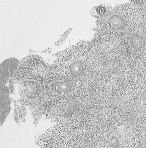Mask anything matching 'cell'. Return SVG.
Returning <instances> with one entry per match:
<instances>
[{
	"label": "cell",
	"instance_id": "cell-2",
	"mask_svg": "<svg viewBox=\"0 0 146 148\" xmlns=\"http://www.w3.org/2000/svg\"><path fill=\"white\" fill-rule=\"evenodd\" d=\"M129 41L132 47L137 50L143 49L146 44L145 38L143 35L138 33L131 34Z\"/></svg>",
	"mask_w": 146,
	"mask_h": 148
},
{
	"label": "cell",
	"instance_id": "cell-1",
	"mask_svg": "<svg viewBox=\"0 0 146 148\" xmlns=\"http://www.w3.org/2000/svg\"><path fill=\"white\" fill-rule=\"evenodd\" d=\"M109 25L112 30L116 32L123 31L126 26V22L124 19L119 16L115 15L109 20Z\"/></svg>",
	"mask_w": 146,
	"mask_h": 148
},
{
	"label": "cell",
	"instance_id": "cell-4",
	"mask_svg": "<svg viewBox=\"0 0 146 148\" xmlns=\"http://www.w3.org/2000/svg\"><path fill=\"white\" fill-rule=\"evenodd\" d=\"M111 145L114 148H117L119 145V142L116 137H113L111 140Z\"/></svg>",
	"mask_w": 146,
	"mask_h": 148
},
{
	"label": "cell",
	"instance_id": "cell-3",
	"mask_svg": "<svg viewBox=\"0 0 146 148\" xmlns=\"http://www.w3.org/2000/svg\"><path fill=\"white\" fill-rule=\"evenodd\" d=\"M70 70L72 74L74 76L77 77L81 76L83 72V68L82 63L80 62L74 63L70 67Z\"/></svg>",
	"mask_w": 146,
	"mask_h": 148
}]
</instances>
